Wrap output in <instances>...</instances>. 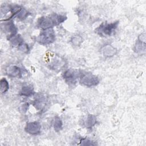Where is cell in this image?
I'll list each match as a JSON object with an SVG mask.
<instances>
[{
	"label": "cell",
	"mask_w": 146,
	"mask_h": 146,
	"mask_svg": "<svg viewBox=\"0 0 146 146\" xmlns=\"http://www.w3.org/2000/svg\"><path fill=\"white\" fill-rule=\"evenodd\" d=\"M118 23H113L111 24H104L101 25L97 29L96 31L100 35H111L113 31L117 27Z\"/></svg>",
	"instance_id": "cell-1"
},
{
	"label": "cell",
	"mask_w": 146,
	"mask_h": 146,
	"mask_svg": "<svg viewBox=\"0 0 146 146\" xmlns=\"http://www.w3.org/2000/svg\"><path fill=\"white\" fill-rule=\"evenodd\" d=\"M55 40V34L54 31L51 29H47L42 32L39 36V42L41 44H49Z\"/></svg>",
	"instance_id": "cell-2"
},
{
	"label": "cell",
	"mask_w": 146,
	"mask_h": 146,
	"mask_svg": "<svg viewBox=\"0 0 146 146\" xmlns=\"http://www.w3.org/2000/svg\"><path fill=\"white\" fill-rule=\"evenodd\" d=\"M81 83L87 86H93L99 83L98 78L91 74H87L81 78Z\"/></svg>",
	"instance_id": "cell-3"
},
{
	"label": "cell",
	"mask_w": 146,
	"mask_h": 146,
	"mask_svg": "<svg viewBox=\"0 0 146 146\" xmlns=\"http://www.w3.org/2000/svg\"><path fill=\"white\" fill-rule=\"evenodd\" d=\"M41 128V125L37 121L30 122L27 124L25 127V131L30 134H37L38 133Z\"/></svg>",
	"instance_id": "cell-4"
},
{
	"label": "cell",
	"mask_w": 146,
	"mask_h": 146,
	"mask_svg": "<svg viewBox=\"0 0 146 146\" xmlns=\"http://www.w3.org/2000/svg\"><path fill=\"white\" fill-rule=\"evenodd\" d=\"M39 23L41 28L44 29H48L54 24V22L51 18L46 17L40 18Z\"/></svg>",
	"instance_id": "cell-5"
},
{
	"label": "cell",
	"mask_w": 146,
	"mask_h": 146,
	"mask_svg": "<svg viewBox=\"0 0 146 146\" xmlns=\"http://www.w3.org/2000/svg\"><path fill=\"white\" fill-rule=\"evenodd\" d=\"M6 72L9 76L15 77L19 75L20 70L18 67L15 66H11L7 68Z\"/></svg>",
	"instance_id": "cell-6"
},
{
	"label": "cell",
	"mask_w": 146,
	"mask_h": 146,
	"mask_svg": "<svg viewBox=\"0 0 146 146\" xmlns=\"http://www.w3.org/2000/svg\"><path fill=\"white\" fill-rule=\"evenodd\" d=\"M96 122V119L95 117L92 115H89L87 119L85 120L84 123L86 124V126L87 127H92Z\"/></svg>",
	"instance_id": "cell-7"
},
{
	"label": "cell",
	"mask_w": 146,
	"mask_h": 146,
	"mask_svg": "<svg viewBox=\"0 0 146 146\" xmlns=\"http://www.w3.org/2000/svg\"><path fill=\"white\" fill-rule=\"evenodd\" d=\"M9 89V83L6 79L3 78L1 80V91L2 93H4Z\"/></svg>",
	"instance_id": "cell-8"
},
{
	"label": "cell",
	"mask_w": 146,
	"mask_h": 146,
	"mask_svg": "<svg viewBox=\"0 0 146 146\" xmlns=\"http://www.w3.org/2000/svg\"><path fill=\"white\" fill-rule=\"evenodd\" d=\"M22 95L29 96L33 94V90L31 86H25L22 88Z\"/></svg>",
	"instance_id": "cell-9"
},
{
	"label": "cell",
	"mask_w": 146,
	"mask_h": 146,
	"mask_svg": "<svg viewBox=\"0 0 146 146\" xmlns=\"http://www.w3.org/2000/svg\"><path fill=\"white\" fill-rule=\"evenodd\" d=\"M54 127L56 131H59L62 129V123L59 117H56L55 119Z\"/></svg>",
	"instance_id": "cell-10"
},
{
	"label": "cell",
	"mask_w": 146,
	"mask_h": 146,
	"mask_svg": "<svg viewBox=\"0 0 146 146\" xmlns=\"http://www.w3.org/2000/svg\"><path fill=\"white\" fill-rule=\"evenodd\" d=\"M21 38L20 36H16L14 38H13L12 40H11V43H13V44L14 46H16V45H18L21 42Z\"/></svg>",
	"instance_id": "cell-11"
},
{
	"label": "cell",
	"mask_w": 146,
	"mask_h": 146,
	"mask_svg": "<svg viewBox=\"0 0 146 146\" xmlns=\"http://www.w3.org/2000/svg\"><path fill=\"white\" fill-rule=\"evenodd\" d=\"M19 49L23 51V52H27L28 51V47L27 45L25 44H22L21 45H20V47Z\"/></svg>",
	"instance_id": "cell-12"
}]
</instances>
